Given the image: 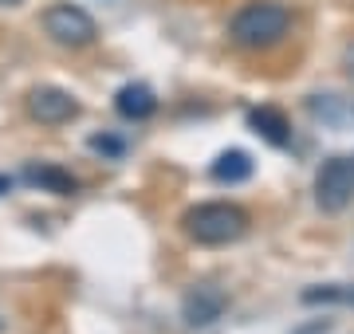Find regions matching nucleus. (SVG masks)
<instances>
[{"label":"nucleus","mask_w":354,"mask_h":334,"mask_svg":"<svg viewBox=\"0 0 354 334\" xmlns=\"http://www.w3.org/2000/svg\"><path fill=\"white\" fill-rule=\"evenodd\" d=\"M288 28H291V12L279 0H248L241 12L232 16L228 39L236 48H248V52H264V48H276L279 39L288 36Z\"/></svg>","instance_id":"f257e3e1"},{"label":"nucleus","mask_w":354,"mask_h":334,"mask_svg":"<svg viewBox=\"0 0 354 334\" xmlns=\"http://www.w3.org/2000/svg\"><path fill=\"white\" fill-rule=\"evenodd\" d=\"M181 228H185L189 240H197L205 248H225L248 232V213L228 205V201H205V205H193L181 217Z\"/></svg>","instance_id":"f03ea898"},{"label":"nucleus","mask_w":354,"mask_h":334,"mask_svg":"<svg viewBox=\"0 0 354 334\" xmlns=\"http://www.w3.org/2000/svg\"><path fill=\"white\" fill-rule=\"evenodd\" d=\"M354 201V157H327L315 173V205L323 213H342Z\"/></svg>","instance_id":"7ed1b4c3"},{"label":"nucleus","mask_w":354,"mask_h":334,"mask_svg":"<svg viewBox=\"0 0 354 334\" xmlns=\"http://www.w3.org/2000/svg\"><path fill=\"white\" fill-rule=\"evenodd\" d=\"M44 32H48L59 48H87V43H95V36H99L95 20H91L79 4H51L48 12H44Z\"/></svg>","instance_id":"20e7f679"},{"label":"nucleus","mask_w":354,"mask_h":334,"mask_svg":"<svg viewBox=\"0 0 354 334\" xmlns=\"http://www.w3.org/2000/svg\"><path fill=\"white\" fill-rule=\"evenodd\" d=\"M28 115L44 126H64L79 115V99L64 87H36L28 95Z\"/></svg>","instance_id":"39448f33"},{"label":"nucleus","mask_w":354,"mask_h":334,"mask_svg":"<svg viewBox=\"0 0 354 334\" xmlns=\"http://www.w3.org/2000/svg\"><path fill=\"white\" fill-rule=\"evenodd\" d=\"M225 307H228V295L216 283H197L189 295L181 299V319H185V326L201 331V326H213L225 315Z\"/></svg>","instance_id":"423d86ee"},{"label":"nucleus","mask_w":354,"mask_h":334,"mask_svg":"<svg viewBox=\"0 0 354 334\" xmlns=\"http://www.w3.org/2000/svg\"><path fill=\"white\" fill-rule=\"evenodd\" d=\"M114 110L127 118V122H146L158 110V95L146 83H127V87L114 95Z\"/></svg>","instance_id":"0eeeda50"},{"label":"nucleus","mask_w":354,"mask_h":334,"mask_svg":"<svg viewBox=\"0 0 354 334\" xmlns=\"http://www.w3.org/2000/svg\"><path fill=\"white\" fill-rule=\"evenodd\" d=\"M248 126H252L268 146H288L291 141V122L279 106H252V110H248Z\"/></svg>","instance_id":"6e6552de"},{"label":"nucleus","mask_w":354,"mask_h":334,"mask_svg":"<svg viewBox=\"0 0 354 334\" xmlns=\"http://www.w3.org/2000/svg\"><path fill=\"white\" fill-rule=\"evenodd\" d=\"M24 181L28 185H36L44 193H55V197H71L79 189V181L67 173V169L51 166V161H39V166H28L24 169Z\"/></svg>","instance_id":"1a4fd4ad"},{"label":"nucleus","mask_w":354,"mask_h":334,"mask_svg":"<svg viewBox=\"0 0 354 334\" xmlns=\"http://www.w3.org/2000/svg\"><path fill=\"white\" fill-rule=\"evenodd\" d=\"M252 157L244 154V150H225V154L213 161V181H221V185H241V181L252 177Z\"/></svg>","instance_id":"9d476101"},{"label":"nucleus","mask_w":354,"mask_h":334,"mask_svg":"<svg viewBox=\"0 0 354 334\" xmlns=\"http://www.w3.org/2000/svg\"><path fill=\"white\" fill-rule=\"evenodd\" d=\"M304 303H342V307H354V283H319V287H307Z\"/></svg>","instance_id":"9b49d317"},{"label":"nucleus","mask_w":354,"mask_h":334,"mask_svg":"<svg viewBox=\"0 0 354 334\" xmlns=\"http://www.w3.org/2000/svg\"><path fill=\"white\" fill-rule=\"evenodd\" d=\"M91 150H95V154H106V157H118L127 150V141L111 138V134H95V138H91Z\"/></svg>","instance_id":"f8f14e48"},{"label":"nucleus","mask_w":354,"mask_h":334,"mask_svg":"<svg viewBox=\"0 0 354 334\" xmlns=\"http://www.w3.org/2000/svg\"><path fill=\"white\" fill-rule=\"evenodd\" d=\"M330 331H335L330 319H311V322H304V326H295L291 334H330Z\"/></svg>","instance_id":"ddd939ff"},{"label":"nucleus","mask_w":354,"mask_h":334,"mask_svg":"<svg viewBox=\"0 0 354 334\" xmlns=\"http://www.w3.org/2000/svg\"><path fill=\"white\" fill-rule=\"evenodd\" d=\"M342 67H346V75L354 79V43L346 48V52H342Z\"/></svg>","instance_id":"4468645a"},{"label":"nucleus","mask_w":354,"mask_h":334,"mask_svg":"<svg viewBox=\"0 0 354 334\" xmlns=\"http://www.w3.org/2000/svg\"><path fill=\"white\" fill-rule=\"evenodd\" d=\"M8 189H12V177H4V173H0V197L8 193Z\"/></svg>","instance_id":"2eb2a0df"},{"label":"nucleus","mask_w":354,"mask_h":334,"mask_svg":"<svg viewBox=\"0 0 354 334\" xmlns=\"http://www.w3.org/2000/svg\"><path fill=\"white\" fill-rule=\"evenodd\" d=\"M0 4H4V8H8V4H20V0H0Z\"/></svg>","instance_id":"dca6fc26"},{"label":"nucleus","mask_w":354,"mask_h":334,"mask_svg":"<svg viewBox=\"0 0 354 334\" xmlns=\"http://www.w3.org/2000/svg\"><path fill=\"white\" fill-rule=\"evenodd\" d=\"M0 331H4V319H0Z\"/></svg>","instance_id":"f3484780"}]
</instances>
